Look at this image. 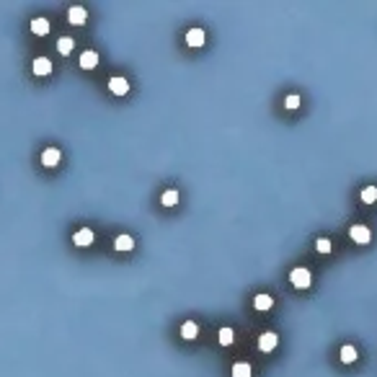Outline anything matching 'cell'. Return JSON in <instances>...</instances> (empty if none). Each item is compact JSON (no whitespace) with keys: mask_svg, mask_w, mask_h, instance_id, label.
Returning a JSON list of instances; mask_svg holds the SVG:
<instances>
[{"mask_svg":"<svg viewBox=\"0 0 377 377\" xmlns=\"http://www.w3.org/2000/svg\"><path fill=\"white\" fill-rule=\"evenodd\" d=\"M290 282L294 284L297 290H307V287L313 284V274H310V269L297 266V269H292V271H290Z\"/></svg>","mask_w":377,"mask_h":377,"instance_id":"obj_1","label":"cell"},{"mask_svg":"<svg viewBox=\"0 0 377 377\" xmlns=\"http://www.w3.org/2000/svg\"><path fill=\"white\" fill-rule=\"evenodd\" d=\"M109 90H111V93L114 96H127L129 93V83H127V78H111V81H109Z\"/></svg>","mask_w":377,"mask_h":377,"instance_id":"obj_2","label":"cell"},{"mask_svg":"<svg viewBox=\"0 0 377 377\" xmlns=\"http://www.w3.org/2000/svg\"><path fill=\"white\" fill-rule=\"evenodd\" d=\"M349 235H351L354 243H370V238H372L370 227H364V225H354L351 230H349Z\"/></svg>","mask_w":377,"mask_h":377,"instance_id":"obj_3","label":"cell"},{"mask_svg":"<svg viewBox=\"0 0 377 377\" xmlns=\"http://www.w3.org/2000/svg\"><path fill=\"white\" fill-rule=\"evenodd\" d=\"M67 21L75 24V26H81V24H85V21H88V10L83 5H73L70 13H67Z\"/></svg>","mask_w":377,"mask_h":377,"instance_id":"obj_4","label":"cell"},{"mask_svg":"<svg viewBox=\"0 0 377 377\" xmlns=\"http://www.w3.org/2000/svg\"><path fill=\"white\" fill-rule=\"evenodd\" d=\"M277 344H279V338H277L274 331H266V334L258 338V349L261 351H274V349H277Z\"/></svg>","mask_w":377,"mask_h":377,"instance_id":"obj_5","label":"cell"},{"mask_svg":"<svg viewBox=\"0 0 377 377\" xmlns=\"http://www.w3.org/2000/svg\"><path fill=\"white\" fill-rule=\"evenodd\" d=\"M60 158H62V153L57 150V147H47V150L42 153V166H47V168H54L57 163H60Z\"/></svg>","mask_w":377,"mask_h":377,"instance_id":"obj_6","label":"cell"},{"mask_svg":"<svg viewBox=\"0 0 377 377\" xmlns=\"http://www.w3.org/2000/svg\"><path fill=\"white\" fill-rule=\"evenodd\" d=\"M96 65H98V52L88 49V52L81 54V67H83V70H93Z\"/></svg>","mask_w":377,"mask_h":377,"instance_id":"obj_7","label":"cell"},{"mask_svg":"<svg viewBox=\"0 0 377 377\" xmlns=\"http://www.w3.org/2000/svg\"><path fill=\"white\" fill-rule=\"evenodd\" d=\"M31 31L37 34V37H47V34H49V21L42 18V16L34 18V21H31Z\"/></svg>","mask_w":377,"mask_h":377,"instance_id":"obj_8","label":"cell"},{"mask_svg":"<svg viewBox=\"0 0 377 377\" xmlns=\"http://www.w3.org/2000/svg\"><path fill=\"white\" fill-rule=\"evenodd\" d=\"M186 44L189 47H202L204 44V31L202 29H189L186 31Z\"/></svg>","mask_w":377,"mask_h":377,"instance_id":"obj_9","label":"cell"},{"mask_svg":"<svg viewBox=\"0 0 377 377\" xmlns=\"http://www.w3.org/2000/svg\"><path fill=\"white\" fill-rule=\"evenodd\" d=\"M73 241H75V246H90V243H93V230L83 227V230H78L73 235Z\"/></svg>","mask_w":377,"mask_h":377,"instance_id":"obj_10","label":"cell"},{"mask_svg":"<svg viewBox=\"0 0 377 377\" xmlns=\"http://www.w3.org/2000/svg\"><path fill=\"white\" fill-rule=\"evenodd\" d=\"M34 73L37 75H49L52 73V62L47 60V57H37V60H34Z\"/></svg>","mask_w":377,"mask_h":377,"instance_id":"obj_11","label":"cell"},{"mask_svg":"<svg viewBox=\"0 0 377 377\" xmlns=\"http://www.w3.org/2000/svg\"><path fill=\"white\" fill-rule=\"evenodd\" d=\"M253 375V370H251L248 362H235L233 364V377H251Z\"/></svg>","mask_w":377,"mask_h":377,"instance_id":"obj_12","label":"cell"},{"mask_svg":"<svg viewBox=\"0 0 377 377\" xmlns=\"http://www.w3.org/2000/svg\"><path fill=\"white\" fill-rule=\"evenodd\" d=\"M253 305H256V310H271L274 300H271V294H256Z\"/></svg>","mask_w":377,"mask_h":377,"instance_id":"obj_13","label":"cell"},{"mask_svg":"<svg viewBox=\"0 0 377 377\" xmlns=\"http://www.w3.org/2000/svg\"><path fill=\"white\" fill-rule=\"evenodd\" d=\"M197 334H199V326L194 321H186L184 326H181V336L184 338H197Z\"/></svg>","mask_w":377,"mask_h":377,"instance_id":"obj_14","label":"cell"},{"mask_svg":"<svg viewBox=\"0 0 377 377\" xmlns=\"http://www.w3.org/2000/svg\"><path fill=\"white\" fill-rule=\"evenodd\" d=\"M357 357H359V351L354 349L351 344H346L344 349H341V362H346V364H351V362H357Z\"/></svg>","mask_w":377,"mask_h":377,"instance_id":"obj_15","label":"cell"},{"mask_svg":"<svg viewBox=\"0 0 377 377\" xmlns=\"http://www.w3.org/2000/svg\"><path fill=\"white\" fill-rule=\"evenodd\" d=\"M73 47H75V42L70 37H62L60 42H57V52H60V54H70Z\"/></svg>","mask_w":377,"mask_h":377,"instance_id":"obj_16","label":"cell"},{"mask_svg":"<svg viewBox=\"0 0 377 377\" xmlns=\"http://www.w3.org/2000/svg\"><path fill=\"white\" fill-rule=\"evenodd\" d=\"M114 246H117V251H132V248H134V241H132L129 235H119Z\"/></svg>","mask_w":377,"mask_h":377,"instance_id":"obj_17","label":"cell"},{"mask_svg":"<svg viewBox=\"0 0 377 377\" xmlns=\"http://www.w3.org/2000/svg\"><path fill=\"white\" fill-rule=\"evenodd\" d=\"M161 202L166 204V207H173V204L178 202V191H176V189H168V191H163Z\"/></svg>","mask_w":377,"mask_h":377,"instance_id":"obj_18","label":"cell"},{"mask_svg":"<svg viewBox=\"0 0 377 377\" xmlns=\"http://www.w3.org/2000/svg\"><path fill=\"white\" fill-rule=\"evenodd\" d=\"M233 338H235V334H233V328H220V344L222 346H230L233 344Z\"/></svg>","mask_w":377,"mask_h":377,"instance_id":"obj_19","label":"cell"},{"mask_svg":"<svg viewBox=\"0 0 377 377\" xmlns=\"http://www.w3.org/2000/svg\"><path fill=\"white\" fill-rule=\"evenodd\" d=\"M375 199H377V186H367V189L362 191V202L364 204H372Z\"/></svg>","mask_w":377,"mask_h":377,"instance_id":"obj_20","label":"cell"},{"mask_svg":"<svg viewBox=\"0 0 377 377\" xmlns=\"http://www.w3.org/2000/svg\"><path fill=\"white\" fill-rule=\"evenodd\" d=\"M284 106H287L290 111H294V109H300V96H297V93H290L287 98H284Z\"/></svg>","mask_w":377,"mask_h":377,"instance_id":"obj_21","label":"cell"},{"mask_svg":"<svg viewBox=\"0 0 377 377\" xmlns=\"http://www.w3.org/2000/svg\"><path fill=\"white\" fill-rule=\"evenodd\" d=\"M315 248L321 251V253H331V241H328V238H321V241L315 243Z\"/></svg>","mask_w":377,"mask_h":377,"instance_id":"obj_22","label":"cell"}]
</instances>
